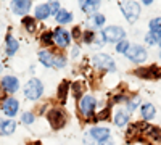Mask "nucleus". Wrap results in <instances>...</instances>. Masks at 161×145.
Wrapping results in <instances>:
<instances>
[{
	"label": "nucleus",
	"mask_w": 161,
	"mask_h": 145,
	"mask_svg": "<svg viewBox=\"0 0 161 145\" xmlns=\"http://www.w3.org/2000/svg\"><path fill=\"white\" fill-rule=\"evenodd\" d=\"M119 10L129 23H136L140 16V5L137 2H119Z\"/></svg>",
	"instance_id": "nucleus-1"
},
{
	"label": "nucleus",
	"mask_w": 161,
	"mask_h": 145,
	"mask_svg": "<svg viewBox=\"0 0 161 145\" xmlns=\"http://www.w3.org/2000/svg\"><path fill=\"white\" fill-rule=\"evenodd\" d=\"M102 36L105 39V42H110V44H119L121 41H124L126 32L123 28L119 26H108L102 31Z\"/></svg>",
	"instance_id": "nucleus-2"
},
{
	"label": "nucleus",
	"mask_w": 161,
	"mask_h": 145,
	"mask_svg": "<svg viewBox=\"0 0 161 145\" xmlns=\"http://www.w3.org/2000/svg\"><path fill=\"white\" fill-rule=\"evenodd\" d=\"M44 94V84L39 79H31L24 86V97L29 100H37Z\"/></svg>",
	"instance_id": "nucleus-3"
},
{
	"label": "nucleus",
	"mask_w": 161,
	"mask_h": 145,
	"mask_svg": "<svg viewBox=\"0 0 161 145\" xmlns=\"http://www.w3.org/2000/svg\"><path fill=\"white\" fill-rule=\"evenodd\" d=\"M92 63L93 66L98 70H105V71H116V64L113 61V58L106 53H95L92 57Z\"/></svg>",
	"instance_id": "nucleus-4"
},
{
	"label": "nucleus",
	"mask_w": 161,
	"mask_h": 145,
	"mask_svg": "<svg viewBox=\"0 0 161 145\" xmlns=\"http://www.w3.org/2000/svg\"><path fill=\"white\" fill-rule=\"evenodd\" d=\"M47 121L53 131H58V129L64 127V124H66V114L60 108H52L47 113Z\"/></svg>",
	"instance_id": "nucleus-5"
},
{
	"label": "nucleus",
	"mask_w": 161,
	"mask_h": 145,
	"mask_svg": "<svg viewBox=\"0 0 161 145\" xmlns=\"http://www.w3.org/2000/svg\"><path fill=\"white\" fill-rule=\"evenodd\" d=\"M95 107H97V100L92 95H82L79 98V111L80 114H84L86 118H90L95 113Z\"/></svg>",
	"instance_id": "nucleus-6"
},
{
	"label": "nucleus",
	"mask_w": 161,
	"mask_h": 145,
	"mask_svg": "<svg viewBox=\"0 0 161 145\" xmlns=\"http://www.w3.org/2000/svg\"><path fill=\"white\" fill-rule=\"evenodd\" d=\"M134 74L140 79H147V81H148V79L150 81H158V79H161V68L156 66V64H152V66L137 68L134 71Z\"/></svg>",
	"instance_id": "nucleus-7"
},
{
	"label": "nucleus",
	"mask_w": 161,
	"mask_h": 145,
	"mask_svg": "<svg viewBox=\"0 0 161 145\" xmlns=\"http://www.w3.org/2000/svg\"><path fill=\"white\" fill-rule=\"evenodd\" d=\"M126 57L134 63H143L147 60V50L142 45H130L126 52Z\"/></svg>",
	"instance_id": "nucleus-8"
},
{
	"label": "nucleus",
	"mask_w": 161,
	"mask_h": 145,
	"mask_svg": "<svg viewBox=\"0 0 161 145\" xmlns=\"http://www.w3.org/2000/svg\"><path fill=\"white\" fill-rule=\"evenodd\" d=\"M53 44H57L60 48L68 47L71 44V34L63 28H57L53 31Z\"/></svg>",
	"instance_id": "nucleus-9"
},
{
	"label": "nucleus",
	"mask_w": 161,
	"mask_h": 145,
	"mask_svg": "<svg viewBox=\"0 0 161 145\" xmlns=\"http://www.w3.org/2000/svg\"><path fill=\"white\" fill-rule=\"evenodd\" d=\"M2 110H3V113L7 114V116H10V118H13L16 113H18V108H19V103H18V100L16 98H13V97H5L3 100H2Z\"/></svg>",
	"instance_id": "nucleus-10"
},
{
	"label": "nucleus",
	"mask_w": 161,
	"mask_h": 145,
	"mask_svg": "<svg viewBox=\"0 0 161 145\" xmlns=\"http://www.w3.org/2000/svg\"><path fill=\"white\" fill-rule=\"evenodd\" d=\"M0 89L5 92H10V94H15L19 89V82L15 76H3L0 79Z\"/></svg>",
	"instance_id": "nucleus-11"
},
{
	"label": "nucleus",
	"mask_w": 161,
	"mask_h": 145,
	"mask_svg": "<svg viewBox=\"0 0 161 145\" xmlns=\"http://www.w3.org/2000/svg\"><path fill=\"white\" fill-rule=\"evenodd\" d=\"M11 10L15 15H19L24 18V15H28V11L31 10V2H28V0H15L11 3Z\"/></svg>",
	"instance_id": "nucleus-12"
},
{
	"label": "nucleus",
	"mask_w": 161,
	"mask_h": 145,
	"mask_svg": "<svg viewBox=\"0 0 161 145\" xmlns=\"http://www.w3.org/2000/svg\"><path fill=\"white\" fill-rule=\"evenodd\" d=\"M89 134L92 136V139H93V140L103 142V140H108V137H110V129L97 126V127H92Z\"/></svg>",
	"instance_id": "nucleus-13"
},
{
	"label": "nucleus",
	"mask_w": 161,
	"mask_h": 145,
	"mask_svg": "<svg viewBox=\"0 0 161 145\" xmlns=\"http://www.w3.org/2000/svg\"><path fill=\"white\" fill-rule=\"evenodd\" d=\"M79 7L84 13L93 16L97 13V10L100 8V2H95V0H84V2H79Z\"/></svg>",
	"instance_id": "nucleus-14"
},
{
	"label": "nucleus",
	"mask_w": 161,
	"mask_h": 145,
	"mask_svg": "<svg viewBox=\"0 0 161 145\" xmlns=\"http://www.w3.org/2000/svg\"><path fill=\"white\" fill-rule=\"evenodd\" d=\"M5 48H7V55H8V57L15 55L16 52H18V48H19L18 41H16V39L13 37L11 34H7V37H5Z\"/></svg>",
	"instance_id": "nucleus-15"
},
{
	"label": "nucleus",
	"mask_w": 161,
	"mask_h": 145,
	"mask_svg": "<svg viewBox=\"0 0 161 145\" xmlns=\"http://www.w3.org/2000/svg\"><path fill=\"white\" fill-rule=\"evenodd\" d=\"M53 60H55V53L50 50H40L39 52V61L44 64L45 68H52L53 66Z\"/></svg>",
	"instance_id": "nucleus-16"
},
{
	"label": "nucleus",
	"mask_w": 161,
	"mask_h": 145,
	"mask_svg": "<svg viewBox=\"0 0 161 145\" xmlns=\"http://www.w3.org/2000/svg\"><path fill=\"white\" fill-rule=\"evenodd\" d=\"M16 131V123L13 120H2L0 121V134L2 136H10Z\"/></svg>",
	"instance_id": "nucleus-17"
},
{
	"label": "nucleus",
	"mask_w": 161,
	"mask_h": 145,
	"mask_svg": "<svg viewBox=\"0 0 161 145\" xmlns=\"http://www.w3.org/2000/svg\"><path fill=\"white\" fill-rule=\"evenodd\" d=\"M140 111H142V118H143L145 121H150V120H153V118H155V114H156L155 105H152V103H148V102L142 105Z\"/></svg>",
	"instance_id": "nucleus-18"
},
{
	"label": "nucleus",
	"mask_w": 161,
	"mask_h": 145,
	"mask_svg": "<svg viewBox=\"0 0 161 145\" xmlns=\"http://www.w3.org/2000/svg\"><path fill=\"white\" fill-rule=\"evenodd\" d=\"M52 15V11H50V7L48 3H42V5H37L36 7V11H34V16L37 20H45Z\"/></svg>",
	"instance_id": "nucleus-19"
},
{
	"label": "nucleus",
	"mask_w": 161,
	"mask_h": 145,
	"mask_svg": "<svg viewBox=\"0 0 161 145\" xmlns=\"http://www.w3.org/2000/svg\"><path fill=\"white\" fill-rule=\"evenodd\" d=\"M55 20L60 24H68V23L73 21V13L68 11V10H60L57 15H55Z\"/></svg>",
	"instance_id": "nucleus-20"
},
{
	"label": "nucleus",
	"mask_w": 161,
	"mask_h": 145,
	"mask_svg": "<svg viewBox=\"0 0 161 145\" xmlns=\"http://www.w3.org/2000/svg\"><path fill=\"white\" fill-rule=\"evenodd\" d=\"M68 90H69V82H68V81H63V82L58 86V98H60V103H61V105H64V103H66Z\"/></svg>",
	"instance_id": "nucleus-21"
},
{
	"label": "nucleus",
	"mask_w": 161,
	"mask_h": 145,
	"mask_svg": "<svg viewBox=\"0 0 161 145\" xmlns=\"http://www.w3.org/2000/svg\"><path fill=\"white\" fill-rule=\"evenodd\" d=\"M129 123V113L127 111H118L116 114H114V124L116 126H119V127H123V126H126Z\"/></svg>",
	"instance_id": "nucleus-22"
},
{
	"label": "nucleus",
	"mask_w": 161,
	"mask_h": 145,
	"mask_svg": "<svg viewBox=\"0 0 161 145\" xmlns=\"http://www.w3.org/2000/svg\"><path fill=\"white\" fill-rule=\"evenodd\" d=\"M21 24H23L29 32H34V31H36V20H34L32 16H24V18L21 20Z\"/></svg>",
	"instance_id": "nucleus-23"
},
{
	"label": "nucleus",
	"mask_w": 161,
	"mask_h": 145,
	"mask_svg": "<svg viewBox=\"0 0 161 145\" xmlns=\"http://www.w3.org/2000/svg\"><path fill=\"white\" fill-rule=\"evenodd\" d=\"M150 32L153 34H161V16H156L150 21Z\"/></svg>",
	"instance_id": "nucleus-24"
},
{
	"label": "nucleus",
	"mask_w": 161,
	"mask_h": 145,
	"mask_svg": "<svg viewBox=\"0 0 161 145\" xmlns=\"http://www.w3.org/2000/svg\"><path fill=\"white\" fill-rule=\"evenodd\" d=\"M66 66V57L63 53H55V60H53V68H64Z\"/></svg>",
	"instance_id": "nucleus-25"
},
{
	"label": "nucleus",
	"mask_w": 161,
	"mask_h": 145,
	"mask_svg": "<svg viewBox=\"0 0 161 145\" xmlns=\"http://www.w3.org/2000/svg\"><path fill=\"white\" fill-rule=\"evenodd\" d=\"M40 42H42V45H45V47L52 45L53 44V32H50V31L42 32V36H40Z\"/></svg>",
	"instance_id": "nucleus-26"
},
{
	"label": "nucleus",
	"mask_w": 161,
	"mask_h": 145,
	"mask_svg": "<svg viewBox=\"0 0 161 145\" xmlns=\"http://www.w3.org/2000/svg\"><path fill=\"white\" fill-rule=\"evenodd\" d=\"M110 113H111V107H106V108H103L102 111H98L95 116H93V120H95V121H100V120H110Z\"/></svg>",
	"instance_id": "nucleus-27"
},
{
	"label": "nucleus",
	"mask_w": 161,
	"mask_h": 145,
	"mask_svg": "<svg viewBox=\"0 0 161 145\" xmlns=\"http://www.w3.org/2000/svg\"><path fill=\"white\" fill-rule=\"evenodd\" d=\"M129 47H130L129 45V41H126V39H124V41H121L119 44H116V52H118V53H124L126 55V52H127Z\"/></svg>",
	"instance_id": "nucleus-28"
},
{
	"label": "nucleus",
	"mask_w": 161,
	"mask_h": 145,
	"mask_svg": "<svg viewBox=\"0 0 161 145\" xmlns=\"http://www.w3.org/2000/svg\"><path fill=\"white\" fill-rule=\"evenodd\" d=\"M92 23H93V26H95V28H100V26L105 24V16L100 15V13H95V15L92 16Z\"/></svg>",
	"instance_id": "nucleus-29"
},
{
	"label": "nucleus",
	"mask_w": 161,
	"mask_h": 145,
	"mask_svg": "<svg viewBox=\"0 0 161 145\" xmlns=\"http://www.w3.org/2000/svg\"><path fill=\"white\" fill-rule=\"evenodd\" d=\"M139 102H140L139 95H136V97H132L130 100H127V110L129 111H134V110L139 107Z\"/></svg>",
	"instance_id": "nucleus-30"
},
{
	"label": "nucleus",
	"mask_w": 161,
	"mask_h": 145,
	"mask_svg": "<svg viewBox=\"0 0 161 145\" xmlns=\"http://www.w3.org/2000/svg\"><path fill=\"white\" fill-rule=\"evenodd\" d=\"M158 37H159V34L148 32V34L145 36V42L148 44V45H155V44H158Z\"/></svg>",
	"instance_id": "nucleus-31"
},
{
	"label": "nucleus",
	"mask_w": 161,
	"mask_h": 145,
	"mask_svg": "<svg viewBox=\"0 0 161 145\" xmlns=\"http://www.w3.org/2000/svg\"><path fill=\"white\" fill-rule=\"evenodd\" d=\"M95 32H93V31H86L84 34H82V41L86 42V44H92L93 41H95Z\"/></svg>",
	"instance_id": "nucleus-32"
},
{
	"label": "nucleus",
	"mask_w": 161,
	"mask_h": 145,
	"mask_svg": "<svg viewBox=\"0 0 161 145\" xmlns=\"http://www.w3.org/2000/svg\"><path fill=\"white\" fill-rule=\"evenodd\" d=\"M21 121H23L24 124H32V123H34V114L29 113V111H28V113H24L23 118H21Z\"/></svg>",
	"instance_id": "nucleus-33"
},
{
	"label": "nucleus",
	"mask_w": 161,
	"mask_h": 145,
	"mask_svg": "<svg viewBox=\"0 0 161 145\" xmlns=\"http://www.w3.org/2000/svg\"><path fill=\"white\" fill-rule=\"evenodd\" d=\"M82 31H80V28L77 26V28H74L73 29V32H71V39H76V41H79V39H82Z\"/></svg>",
	"instance_id": "nucleus-34"
},
{
	"label": "nucleus",
	"mask_w": 161,
	"mask_h": 145,
	"mask_svg": "<svg viewBox=\"0 0 161 145\" xmlns=\"http://www.w3.org/2000/svg\"><path fill=\"white\" fill-rule=\"evenodd\" d=\"M48 7H50V11H52V15H57V13L61 10L60 8V3L58 2H50L48 3Z\"/></svg>",
	"instance_id": "nucleus-35"
},
{
	"label": "nucleus",
	"mask_w": 161,
	"mask_h": 145,
	"mask_svg": "<svg viewBox=\"0 0 161 145\" xmlns=\"http://www.w3.org/2000/svg\"><path fill=\"white\" fill-rule=\"evenodd\" d=\"M80 82H76V84H73V90H74V95L76 97H79L80 98V94H82V90H80Z\"/></svg>",
	"instance_id": "nucleus-36"
},
{
	"label": "nucleus",
	"mask_w": 161,
	"mask_h": 145,
	"mask_svg": "<svg viewBox=\"0 0 161 145\" xmlns=\"http://www.w3.org/2000/svg\"><path fill=\"white\" fill-rule=\"evenodd\" d=\"M84 143H86V145H93V139H92V136H90V134L84 137Z\"/></svg>",
	"instance_id": "nucleus-37"
},
{
	"label": "nucleus",
	"mask_w": 161,
	"mask_h": 145,
	"mask_svg": "<svg viewBox=\"0 0 161 145\" xmlns=\"http://www.w3.org/2000/svg\"><path fill=\"white\" fill-rule=\"evenodd\" d=\"M71 55H73L74 58L79 55V48H77V47H73V50H71Z\"/></svg>",
	"instance_id": "nucleus-38"
},
{
	"label": "nucleus",
	"mask_w": 161,
	"mask_h": 145,
	"mask_svg": "<svg viewBox=\"0 0 161 145\" xmlns=\"http://www.w3.org/2000/svg\"><path fill=\"white\" fill-rule=\"evenodd\" d=\"M98 145H114V143H113V142H111V140L108 139V140H103V142H100Z\"/></svg>",
	"instance_id": "nucleus-39"
},
{
	"label": "nucleus",
	"mask_w": 161,
	"mask_h": 145,
	"mask_svg": "<svg viewBox=\"0 0 161 145\" xmlns=\"http://www.w3.org/2000/svg\"><path fill=\"white\" fill-rule=\"evenodd\" d=\"M28 145H42V142H39V140H36V142H29Z\"/></svg>",
	"instance_id": "nucleus-40"
},
{
	"label": "nucleus",
	"mask_w": 161,
	"mask_h": 145,
	"mask_svg": "<svg viewBox=\"0 0 161 145\" xmlns=\"http://www.w3.org/2000/svg\"><path fill=\"white\" fill-rule=\"evenodd\" d=\"M158 44H159V47H161V34H159V37H158Z\"/></svg>",
	"instance_id": "nucleus-41"
},
{
	"label": "nucleus",
	"mask_w": 161,
	"mask_h": 145,
	"mask_svg": "<svg viewBox=\"0 0 161 145\" xmlns=\"http://www.w3.org/2000/svg\"><path fill=\"white\" fill-rule=\"evenodd\" d=\"M0 71H2V64H0Z\"/></svg>",
	"instance_id": "nucleus-42"
},
{
	"label": "nucleus",
	"mask_w": 161,
	"mask_h": 145,
	"mask_svg": "<svg viewBox=\"0 0 161 145\" xmlns=\"http://www.w3.org/2000/svg\"><path fill=\"white\" fill-rule=\"evenodd\" d=\"M159 58H161V52H159Z\"/></svg>",
	"instance_id": "nucleus-43"
}]
</instances>
